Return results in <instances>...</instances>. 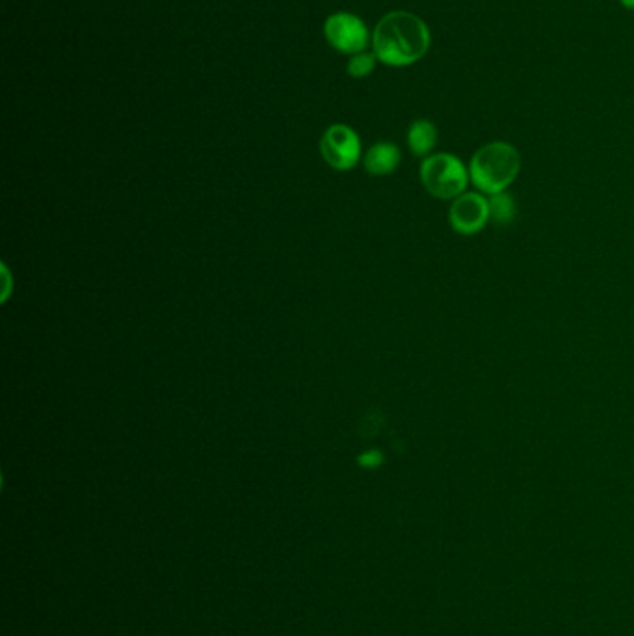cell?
I'll use <instances>...</instances> for the list:
<instances>
[{
	"instance_id": "8fae6325",
	"label": "cell",
	"mask_w": 634,
	"mask_h": 636,
	"mask_svg": "<svg viewBox=\"0 0 634 636\" xmlns=\"http://www.w3.org/2000/svg\"><path fill=\"white\" fill-rule=\"evenodd\" d=\"M383 460L385 458H383L382 450H378V448H370V450H365V453L357 456V463L363 469L382 468Z\"/></svg>"
},
{
	"instance_id": "5b68a950",
	"label": "cell",
	"mask_w": 634,
	"mask_h": 636,
	"mask_svg": "<svg viewBox=\"0 0 634 636\" xmlns=\"http://www.w3.org/2000/svg\"><path fill=\"white\" fill-rule=\"evenodd\" d=\"M324 161L330 164L331 168L339 171H348L354 168L362 158V140L354 129L348 125H331L330 129L324 132L320 142Z\"/></svg>"
},
{
	"instance_id": "30bf717a",
	"label": "cell",
	"mask_w": 634,
	"mask_h": 636,
	"mask_svg": "<svg viewBox=\"0 0 634 636\" xmlns=\"http://www.w3.org/2000/svg\"><path fill=\"white\" fill-rule=\"evenodd\" d=\"M376 62L378 59H376L375 52H357L348 62L350 77H369L370 73L375 72Z\"/></svg>"
},
{
	"instance_id": "7a4b0ae2",
	"label": "cell",
	"mask_w": 634,
	"mask_h": 636,
	"mask_svg": "<svg viewBox=\"0 0 634 636\" xmlns=\"http://www.w3.org/2000/svg\"><path fill=\"white\" fill-rule=\"evenodd\" d=\"M521 171V155L513 143L505 140L485 143L469 163V176L474 190L495 195L508 192Z\"/></svg>"
},
{
	"instance_id": "9c48e42d",
	"label": "cell",
	"mask_w": 634,
	"mask_h": 636,
	"mask_svg": "<svg viewBox=\"0 0 634 636\" xmlns=\"http://www.w3.org/2000/svg\"><path fill=\"white\" fill-rule=\"evenodd\" d=\"M490 216L492 224L495 226H510L511 221L518 216V205L510 192H500V194L490 195Z\"/></svg>"
},
{
	"instance_id": "277c9868",
	"label": "cell",
	"mask_w": 634,
	"mask_h": 636,
	"mask_svg": "<svg viewBox=\"0 0 634 636\" xmlns=\"http://www.w3.org/2000/svg\"><path fill=\"white\" fill-rule=\"evenodd\" d=\"M490 221V198L479 190H467L453 200L448 208V224L454 233L461 237L482 233Z\"/></svg>"
},
{
	"instance_id": "6da1fadb",
	"label": "cell",
	"mask_w": 634,
	"mask_h": 636,
	"mask_svg": "<svg viewBox=\"0 0 634 636\" xmlns=\"http://www.w3.org/2000/svg\"><path fill=\"white\" fill-rule=\"evenodd\" d=\"M432 34L427 23L411 12L383 15L372 34V52L389 67H408L427 56Z\"/></svg>"
},
{
	"instance_id": "52a82bcc",
	"label": "cell",
	"mask_w": 634,
	"mask_h": 636,
	"mask_svg": "<svg viewBox=\"0 0 634 636\" xmlns=\"http://www.w3.org/2000/svg\"><path fill=\"white\" fill-rule=\"evenodd\" d=\"M401 150L396 148L395 143L380 142L367 151L365 169L369 171L370 176H391L401 166Z\"/></svg>"
},
{
	"instance_id": "7c38bea8",
	"label": "cell",
	"mask_w": 634,
	"mask_h": 636,
	"mask_svg": "<svg viewBox=\"0 0 634 636\" xmlns=\"http://www.w3.org/2000/svg\"><path fill=\"white\" fill-rule=\"evenodd\" d=\"M620 4H622L625 10H631V12H634V0H620Z\"/></svg>"
},
{
	"instance_id": "3957f363",
	"label": "cell",
	"mask_w": 634,
	"mask_h": 636,
	"mask_svg": "<svg viewBox=\"0 0 634 636\" xmlns=\"http://www.w3.org/2000/svg\"><path fill=\"white\" fill-rule=\"evenodd\" d=\"M421 182L435 200L453 202L467 192L471 182L469 166L453 153H432L421 164Z\"/></svg>"
},
{
	"instance_id": "8992f818",
	"label": "cell",
	"mask_w": 634,
	"mask_h": 636,
	"mask_svg": "<svg viewBox=\"0 0 634 636\" xmlns=\"http://www.w3.org/2000/svg\"><path fill=\"white\" fill-rule=\"evenodd\" d=\"M324 34L330 46L344 54H357L369 46V28L354 13H333L324 23Z\"/></svg>"
},
{
	"instance_id": "ba28073f",
	"label": "cell",
	"mask_w": 634,
	"mask_h": 636,
	"mask_svg": "<svg viewBox=\"0 0 634 636\" xmlns=\"http://www.w3.org/2000/svg\"><path fill=\"white\" fill-rule=\"evenodd\" d=\"M408 145L415 156L432 155V151L438 145V127L430 119H417L409 125Z\"/></svg>"
}]
</instances>
